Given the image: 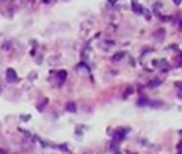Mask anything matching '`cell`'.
I'll return each instance as SVG.
<instances>
[{
    "instance_id": "cell-1",
    "label": "cell",
    "mask_w": 182,
    "mask_h": 154,
    "mask_svg": "<svg viewBox=\"0 0 182 154\" xmlns=\"http://www.w3.org/2000/svg\"><path fill=\"white\" fill-rule=\"evenodd\" d=\"M125 135H126V130H125V129H117V132L114 133V140H115V143H117V141H120V140H123V138H125Z\"/></svg>"
},
{
    "instance_id": "cell-2",
    "label": "cell",
    "mask_w": 182,
    "mask_h": 154,
    "mask_svg": "<svg viewBox=\"0 0 182 154\" xmlns=\"http://www.w3.org/2000/svg\"><path fill=\"white\" fill-rule=\"evenodd\" d=\"M7 80L8 82H16L18 80V76L15 72V69H7Z\"/></svg>"
},
{
    "instance_id": "cell-3",
    "label": "cell",
    "mask_w": 182,
    "mask_h": 154,
    "mask_svg": "<svg viewBox=\"0 0 182 154\" xmlns=\"http://www.w3.org/2000/svg\"><path fill=\"white\" fill-rule=\"evenodd\" d=\"M131 8H133L134 13H137V15H142V13H145V10L142 8V5H141V3H137V2H133Z\"/></svg>"
},
{
    "instance_id": "cell-4",
    "label": "cell",
    "mask_w": 182,
    "mask_h": 154,
    "mask_svg": "<svg viewBox=\"0 0 182 154\" xmlns=\"http://www.w3.org/2000/svg\"><path fill=\"white\" fill-rule=\"evenodd\" d=\"M66 77H67V72H66V71H59V72H58V79H59L61 83L66 80Z\"/></svg>"
},
{
    "instance_id": "cell-5",
    "label": "cell",
    "mask_w": 182,
    "mask_h": 154,
    "mask_svg": "<svg viewBox=\"0 0 182 154\" xmlns=\"http://www.w3.org/2000/svg\"><path fill=\"white\" fill-rule=\"evenodd\" d=\"M149 104V100L147 98H141V100L137 101V106H147Z\"/></svg>"
},
{
    "instance_id": "cell-6",
    "label": "cell",
    "mask_w": 182,
    "mask_h": 154,
    "mask_svg": "<svg viewBox=\"0 0 182 154\" xmlns=\"http://www.w3.org/2000/svg\"><path fill=\"white\" fill-rule=\"evenodd\" d=\"M160 83H161V80H160V79H157V80H152V82L149 83V87H150V88H153V87L160 85Z\"/></svg>"
},
{
    "instance_id": "cell-7",
    "label": "cell",
    "mask_w": 182,
    "mask_h": 154,
    "mask_svg": "<svg viewBox=\"0 0 182 154\" xmlns=\"http://www.w3.org/2000/svg\"><path fill=\"white\" fill-rule=\"evenodd\" d=\"M125 58V53L121 51V53H117L115 56H114V61H120V60H123Z\"/></svg>"
},
{
    "instance_id": "cell-8",
    "label": "cell",
    "mask_w": 182,
    "mask_h": 154,
    "mask_svg": "<svg viewBox=\"0 0 182 154\" xmlns=\"http://www.w3.org/2000/svg\"><path fill=\"white\" fill-rule=\"evenodd\" d=\"M176 87L179 88V93H177V96H179L180 100H182V82H177V83H176Z\"/></svg>"
},
{
    "instance_id": "cell-9",
    "label": "cell",
    "mask_w": 182,
    "mask_h": 154,
    "mask_svg": "<svg viewBox=\"0 0 182 154\" xmlns=\"http://www.w3.org/2000/svg\"><path fill=\"white\" fill-rule=\"evenodd\" d=\"M66 109H67V111H71V113H75V106H74V103H69Z\"/></svg>"
},
{
    "instance_id": "cell-10",
    "label": "cell",
    "mask_w": 182,
    "mask_h": 154,
    "mask_svg": "<svg viewBox=\"0 0 182 154\" xmlns=\"http://www.w3.org/2000/svg\"><path fill=\"white\" fill-rule=\"evenodd\" d=\"M160 67H161V69H168V63H166L165 60H161V61H160Z\"/></svg>"
},
{
    "instance_id": "cell-11",
    "label": "cell",
    "mask_w": 182,
    "mask_h": 154,
    "mask_svg": "<svg viewBox=\"0 0 182 154\" xmlns=\"http://www.w3.org/2000/svg\"><path fill=\"white\" fill-rule=\"evenodd\" d=\"M173 2H174V5H180V3H182V0H173Z\"/></svg>"
},
{
    "instance_id": "cell-12",
    "label": "cell",
    "mask_w": 182,
    "mask_h": 154,
    "mask_svg": "<svg viewBox=\"0 0 182 154\" xmlns=\"http://www.w3.org/2000/svg\"><path fill=\"white\" fill-rule=\"evenodd\" d=\"M177 149H179V151H182V141H180V143L177 145Z\"/></svg>"
},
{
    "instance_id": "cell-13",
    "label": "cell",
    "mask_w": 182,
    "mask_h": 154,
    "mask_svg": "<svg viewBox=\"0 0 182 154\" xmlns=\"http://www.w3.org/2000/svg\"><path fill=\"white\" fill-rule=\"evenodd\" d=\"M179 154H182V151H179Z\"/></svg>"
},
{
    "instance_id": "cell-14",
    "label": "cell",
    "mask_w": 182,
    "mask_h": 154,
    "mask_svg": "<svg viewBox=\"0 0 182 154\" xmlns=\"http://www.w3.org/2000/svg\"><path fill=\"white\" fill-rule=\"evenodd\" d=\"M180 58H182V53H180Z\"/></svg>"
},
{
    "instance_id": "cell-15",
    "label": "cell",
    "mask_w": 182,
    "mask_h": 154,
    "mask_svg": "<svg viewBox=\"0 0 182 154\" xmlns=\"http://www.w3.org/2000/svg\"><path fill=\"white\" fill-rule=\"evenodd\" d=\"M180 27H182V23H180Z\"/></svg>"
}]
</instances>
